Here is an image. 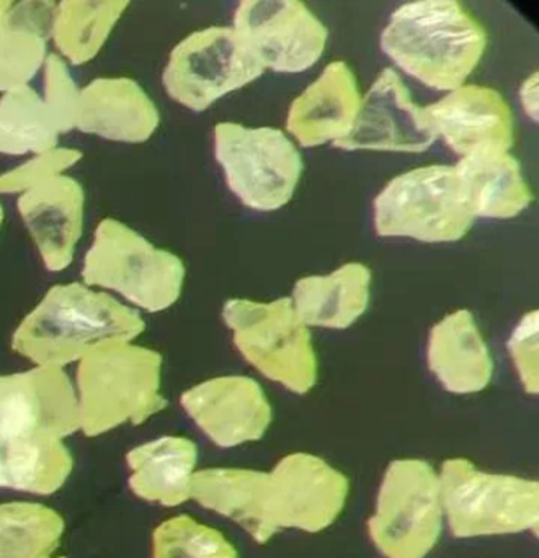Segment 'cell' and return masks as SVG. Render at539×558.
Instances as JSON below:
<instances>
[{
    "label": "cell",
    "mask_w": 539,
    "mask_h": 558,
    "mask_svg": "<svg viewBox=\"0 0 539 558\" xmlns=\"http://www.w3.org/2000/svg\"><path fill=\"white\" fill-rule=\"evenodd\" d=\"M152 558H238L231 542L189 515H175L157 525Z\"/></svg>",
    "instance_id": "obj_29"
},
{
    "label": "cell",
    "mask_w": 539,
    "mask_h": 558,
    "mask_svg": "<svg viewBox=\"0 0 539 558\" xmlns=\"http://www.w3.org/2000/svg\"><path fill=\"white\" fill-rule=\"evenodd\" d=\"M64 519L39 502L0 505V558H51L64 535Z\"/></svg>",
    "instance_id": "obj_28"
},
{
    "label": "cell",
    "mask_w": 539,
    "mask_h": 558,
    "mask_svg": "<svg viewBox=\"0 0 539 558\" xmlns=\"http://www.w3.org/2000/svg\"><path fill=\"white\" fill-rule=\"evenodd\" d=\"M85 195L82 185L65 174H56L19 197V214L35 241L46 269H68L84 228Z\"/></svg>",
    "instance_id": "obj_18"
},
{
    "label": "cell",
    "mask_w": 539,
    "mask_h": 558,
    "mask_svg": "<svg viewBox=\"0 0 539 558\" xmlns=\"http://www.w3.org/2000/svg\"><path fill=\"white\" fill-rule=\"evenodd\" d=\"M538 73H532L531 76L526 77L519 86V104H522L523 110H525L528 119L532 122H538V93H539V81Z\"/></svg>",
    "instance_id": "obj_32"
},
{
    "label": "cell",
    "mask_w": 539,
    "mask_h": 558,
    "mask_svg": "<svg viewBox=\"0 0 539 558\" xmlns=\"http://www.w3.org/2000/svg\"><path fill=\"white\" fill-rule=\"evenodd\" d=\"M372 221L381 238L454 243L476 217L454 166H424L385 184L372 202Z\"/></svg>",
    "instance_id": "obj_6"
},
{
    "label": "cell",
    "mask_w": 539,
    "mask_h": 558,
    "mask_svg": "<svg viewBox=\"0 0 539 558\" xmlns=\"http://www.w3.org/2000/svg\"><path fill=\"white\" fill-rule=\"evenodd\" d=\"M232 31L264 70L297 74L322 58L329 31L299 0H244Z\"/></svg>",
    "instance_id": "obj_13"
},
{
    "label": "cell",
    "mask_w": 539,
    "mask_h": 558,
    "mask_svg": "<svg viewBox=\"0 0 539 558\" xmlns=\"http://www.w3.org/2000/svg\"><path fill=\"white\" fill-rule=\"evenodd\" d=\"M2 218H3V211H2V207H0V227H2Z\"/></svg>",
    "instance_id": "obj_34"
},
{
    "label": "cell",
    "mask_w": 539,
    "mask_h": 558,
    "mask_svg": "<svg viewBox=\"0 0 539 558\" xmlns=\"http://www.w3.org/2000/svg\"><path fill=\"white\" fill-rule=\"evenodd\" d=\"M185 276L179 256L111 218L98 223L82 264L84 286L117 293L131 306L149 313L163 312L179 302Z\"/></svg>",
    "instance_id": "obj_5"
},
{
    "label": "cell",
    "mask_w": 539,
    "mask_h": 558,
    "mask_svg": "<svg viewBox=\"0 0 539 558\" xmlns=\"http://www.w3.org/2000/svg\"><path fill=\"white\" fill-rule=\"evenodd\" d=\"M62 558V557H61Z\"/></svg>",
    "instance_id": "obj_35"
},
{
    "label": "cell",
    "mask_w": 539,
    "mask_h": 558,
    "mask_svg": "<svg viewBox=\"0 0 539 558\" xmlns=\"http://www.w3.org/2000/svg\"><path fill=\"white\" fill-rule=\"evenodd\" d=\"M139 313L84 283L51 287L13 332L12 349L35 367L64 368L97 349L133 342Z\"/></svg>",
    "instance_id": "obj_2"
},
{
    "label": "cell",
    "mask_w": 539,
    "mask_h": 558,
    "mask_svg": "<svg viewBox=\"0 0 539 558\" xmlns=\"http://www.w3.org/2000/svg\"><path fill=\"white\" fill-rule=\"evenodd\" d=\"M441 505L456 537L538 532L539 483L486 473L466 459L441 465Z\"/></svg>",
    "instance_id": "obj_7"
},
{
    "label": "cell",
    "mask_w": 539,
    "mask_h": 558,
    "mask_svg": "<svg viewBox=\"0 0 539 558\" xmlns=\"http://www.w3.org/2000/svg\"><path fill=\"white\" fill-rule=\"evenodd\" d=\"M196 462L195 442L182 436L159 437L127 452V485L137 498L173 508L188 501Z\"/></svg>",
    "instance_id": "obj_24"
},
{
    "label": "cell",
    "mask_w": 539,
    "mask_h": 558,
    "mask_svg": "<svg viewBox=\"0 0 539 558\" xmlns=\"http://www.w3.org/2000/svg\"><path fill=\"white\" fill-rule=\"evenodd\" d=\"M437 138L461 158L483 151H510L515 142L513 113L506 100L486 86L464 84L425 107Z\"/></svg>",
    "instance_id": "obj_17"
},
{
    "label": "cell",
    "mask_w": 539,
    "mask_h": 558,
    "mask_svg": "<svg viewBox=\"0 0 539 558\" xmlns=\"http://www.w3.org/2000/svg\"><path fill=\"white\" fill-rule=\"evenodd\" d=\"M56 4L26 2L7 9L0 19V94L29 86L49 54Z\"/></svg>",
    "instance_id": "obj_25"
},
{
    "label": "cell",
    "mask_w": 539,
    "mask_h": 558,
    "mask_svg": "<svg viewBox=\"0 0 539 558\" xmlns=\"http://www.w3.org/2000/svg\"><path fill=\"white\" fill-rule=\"evenodd\" d=\"M267 472L247 469H205L193 473L189 499L237 522L258 544L264 532V486Z\"/></svg>",
    "instance_id": "obj_26"
},
{
    "label": "cell",
    "mask_w": 539,
    "mask_h": 558,
    "mask_svg": "<svg viewBox=\"0 0 539 558\" xmlns=\"http://www.w3.org/2000/svg\"><path fill=\"white\" fill-rule=\"evenodd\" d=\"M372 274L362 263H348L327 276H307L294 283V312L307 328L346 329L369 305Z\"/></svg>",
    "instance_id": "obj_22"
},
{
    "label": "cell",
    "mask_w": 539,
    "mask_h": 558,
    "mask_svg": "<svg viewBox=\"0 0 539 558\" xmlns=\"http://www.w3.org/2000/svg\"><path fill=\"white\" fill-rule=\"evenodd\" d=\"M222 319L232 331L235 348L261 375L297 395L316 385L313 339L291 299L270 303L231 299L224 303Z\"/></svg>",
    "instance_id": "obj_8"
},
{
    "label": "cell",
    "mask_w": 539,
    "mask_h": 558,
    "mask_svg": "<svg viewBox=\"0 0 539 558\" xmlns=\"http://www.w3.org/2000/svg\"><path fill=\"white\" fill-rule=\"evenodd\" d=\"M437 140L425 109L412 100L397 71L385 68L362 97L352 132L333 146L343 151L424 153Z\"/></svg>",
    "instance_id": "obj_15"
},
{
    "label": "cell",
    "mask_w": 539,
    "mask_h": 558,
    "mask_svg": "<svg viewBox=\"0 0 539 558\" xmlns=\"http://www.w3.org/2000/svg\"><path fill=\"white\" fill-rule=\"evenodd\" d=\"M180 404L196 426L219 447L260 440L271 423L267 395L254 378H209L186 390Z\"/></svg>",
    "instance_id": "obj_16"
},
{
    "label": "cell",
    "mask_w": 539,
    "mask_h": 558,
    "mask_svg": "<svg viewBox=\"0 0 539 558\" xmlns=\"http://www.w3.org/2000/svg\"><path fill=\"white\" fill-rule=\"evenodd\" d=\"M264 73L232 27H208L173 48L162 84L170 99L192 112H205Z\"/></svg>",
    "instance_id": "obj_11"
},
{
    "label": "cell",
    "mask_w": 539,
    "mask_h": 558,
    "mask_svg": "<svg viewBox=\"0 0 539 558\" xmlns=\"http://www.w3.org/2000/svg\"><path fill=\"white\" fill-rule=\"evenodd\" d=\"M362 94L348 64L333 61L293 100L286 129L304 148L342 142L355 125Z\"/></svg>",
    "instance_id": "obj_19"
},
{
    "label": "cell",
    "mask_w": 539,
    "mask_h": 558,
    "mask_svg": "<svg viewBox=\"0 0 539 558\" xmlns=\"http://www.w3.org/2000/svg\"><path fill=\"white\" fill-rule=\"evenodd\" d=\"M126 8V2L56 5L51 38L65 60L72 64L87 63L97 57Z\"/></svg>",
    "instance_id": "obj_27"
},
{
    "label": "cell",
    "mask_w": 539,
    "mask_h": 558,
    "mask_svg": "<svg viewBox=\"0 0 539 558\" xmlns=\"http://www.w3.org/2000/svg\"><path fill=\"white\" fill-rule=\"evenodd\" d=\"M470 211L476 218L510 220L531 205L532 192L518 159L502 149H483L454 166Z\"/></svg>",
    "instance_id": "obj_23"
},
{
    "label": "cell",
    "mask_w": 539,
    "mask_h": 558,
    "mask_svg": "<svg viewBox=\"0 0 539 558\" xmlns=\"http://www.w3.org/2000/svg\"><path fill=\"white\" fill-rule=\"evenodd\" d=\"M427 362L451 393H479L492 380V355L469 310H456L430 329Z\"/></svg>",
    "instance_id": "obj_21"
},
{
    "label": "cell",
    "mask_w": 539,
    "mask_h": 558,
    "mask_svg": "<svg viewBox=\"0 0 539 558\" xmlns=\"http://www.w3.org/2000/svg\"><path fill=\"white\" fill-rule=\"evenodd\" d=\"M212 140L225 184L244 207L277 211L290 204L304 162L296 145L281 130L222 122L215 126Z\"/></svg>",
    "instance_id": "obj_9"
},
{
    "label": "cell",
    "mask_w": 539,
    "mask_h": 558,
    "mask_svg": "<svg viewBox=\"0 0 539 558\" xmlns=\"http://www.w3.org/2000/svg\"><path fill=\"white\" fill-rule=\"evenodd\" d=\"M382 53L407 76L440 93L466 84L487 50V32L456 0H420L392 12Z\"/></svg>",
    "instance_id": "obj_3"
},
{
    "label": "cell",
    "mask_w": 539,
    "mask_h": 558,
    "mask_svg": "<svg viewBox=\"0 0 539 558\" xmlns=\"http://www.w3.org/2000/svg\"><path fill=\"white\" fill-rule=\"evenodd\" d=\"M10 8V4H5V2H0V19L3 17V14H5L7 9Z\"/></svg>",
    "instance_id": "obj_33"
},
{
    "label": "cell",
    "mask_w": 539,
    "mask_h": 558,
    "mask_svg": "<svg viewBox=\"0 0 539 558\" xmlns=\"http://www.w3.org/2000/svg\"><path fill=\"white\" fill-rule=\"evenodd\" d=\"M78 429L77 395L64 368L0 375V488L61 489L74 466L62 439Z\"/></svg>",
    "instance_id": "obj_1"
},
{
    "label": "cell",
    "mask_w": 539,
    "mask_h": 558,
    "mask_svg": "<svg viewBox=\"0 0 539 558\" xmlns=\"http://www.w3.org/2000/svg\"><path fill=\"white\" fill-rule=\"evenodd\" d=\"M78 90L64 60L49 54L42 96L29 86L0 96V155L41 156L58 149L59 136L74 130Z\"/></svg>",
    "instance_id": "obj_14"
},
{
    "label": "cell",
    "mask_w": 539,
    "mask_h": 558,
    "mask_svg": "<svg viewBox=\"0 0 539 558\" xmlns=\"http://www.w3.org/2000/svg\"><path fill=\"white\" fill-rule=\"evenodd\" d=\"M509 352L528 393H538V312L525 313L509 339Z\"/></svg>",
    "instance_id": "obj_31"
},
{
    "label": "cell",
    "mask_w": 539,
    "mask_h": 558,
    "mask_svg": "<svg viewBox=\"0 0 539 558\" xmlns=\"http://www.w3.org/2000/svg\"><path fill=\"white\" fill-rule=\"evenodd\" d=\"M346 476L326 460L296 452L267 472L264 532L267 542L284 529L320 532L332 525L348 499Z\"/></svg>",
    "instance_id": "obj_12"
},
{
    "label": "cell",
    "mask_w": 539,
    "mask_h": 558,
    "mask_svg": "<svg viewBox=\"0 0 539 558\" xmlns=\"http://www.w3.org/2000/svg\"><path fill=\"white\" fill-rule=\"evenodd\" d=\"M443 527L440 478L424 460H394L379 486L369 537L385 558H425Z\"/></svg>",
    "instance_id": "obj_10"
},
{
    "label": "cell",
    "mask_w": 539,
    "mask_h": 558,
    "mask_svg": "<svg viewBox=\"0 0 539 558\" xmlns=\"http://www.w3.org/2000/svg\"><path fill=\"white\" fill-rule=\"evenodd\" d=\"M159 110L127 77H101L78 90L74 130L110 142L144 143L156 133Z\"/></svg>",
    "instance_id": "obj_20"
},
{
    "label": "cell",
    "mask_w": 539,
    "mask_h": 558,
    "mask_svg": "<svg viewBox=\"0 0 539 558\" xmlns=\"http://www.w3.org/2000/svg\"><path fill=\"white\" fill-rule=\"evenodd\" d=\"M160 381L162 357L152 349L124 342L91 352L78 362L74 385L82 433L97 437L146 423L166 410Z\"/></svg>",
    "instance_id": "obj_4"
},
{
    "label": "cell",
    "mask_w": 539,
    "mask_h": 558,
    "mask_svg": "<svg viewBox=\"0 0 539 558\" xmlns=\"http://www.w3.org/2000/svg\"><path fill=\"white\" fill-rule=\"evenodd\" d=\"M81 159V153L75 149L58 148L41 156H33L25 165L0 175V194H22L26 189L38 182L62 174V171L74 166Z\"/></svg>",
    "instance_id": "obj_30"
}]
</instances>
